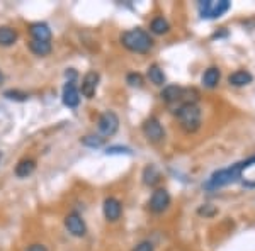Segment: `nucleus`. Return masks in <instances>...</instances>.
<instances>
[{
	"instance_id": "cd10ccee",
	"label": "nucleus",
	"mask_w": 255,
	"mask_h": 251,
	"mask_svg": "<svg viewBox=\"0 0 255 251\" xmlns=\"http://www.w3.org/2000/svg\"><path fill=\"white\" fill-rule=\"evenodd\" d=\"M65 77H67V82H75L77 80V72L73 68H70V70H67V72H65Z\"/></svg>"
},
{
	"instance_id": "6e6552de",
	"label": "nucleus",
	"mask_w": 255,
	"mask_h": 251,
	"mask_svg": "<svg viewBox=\"0 0 255 251\" xmlns=\"http://www.w3.org/2000/svg\"><path fill=\"white\" fill-rule=\"evenodd\" d=\"M65 228H67V231L75 238H84L85 234H87V226H85L84 219L75 212L68 214V216L65 217Z\"/></svg>"
},
{
	"instance_id": "2eb2a0df",
	"label": "nucleus",
	"mask_w": 255,
	"mask_h": 251,
	"mask_svg": "<svg viewBox=\"0 0 255 251\" xmlns=\"http://www.w3.org/2000/svg\"><path fill=\"white\" fill-rule=\"evenodd\" d=\"M220 78H221L220 68L209 67L206 72H204V75H203V78H201V82H203V85L206 88H215L216 85L220 84Z\"/></svg>"
},
{
	"instance_id": "9d476101",
	"label": "nucleus",
	"mask_w": 255,
	"mask_h": 251,
	"mask_svg": "<svg viewBox=\"0 0 255 251\" xmlns=\"http://www.w3.org/2000/svg\"><path fill=\"white\" fill-rule=\"evenodd\" d=\"M61 102L67 105L68 109H75L80 104V90L77 87L75 82H67L63 87V93H61Z\"/></svg>"
},
{
	"instance_id": "ddd939ff",
	"label": "nucleus",
	"mask_w": 255,
	"mask_h": 251,
	"mask_svg": "<svg viewBox=\"0 0 255 251\" xmlns=\"http://www.w3.org/2000/svg\"><path fill=\"white\" fill-rule=\"evenodd\" d=\"M36 170V162L32 158H24L20 160V162L15 165V170L14 173L15 176H19V178H27L29 175L34 173Z\"/></svg>"
},
{
	"instance_id": "39448f33",
	"label": "nucleus",
	"mask_w": 255,
	"mask_h": 251,
	"mask_svg": "<svg viewBox=\"0 0 255 251\" xmlns=\"http://www.w3.org/2000/svg\"><path fill=\"white\" fill-rule=\"evenodd\" d=\"M97 129L102 138H111L116 134L119 129V117L116 116V112H113V110L102 112L97 121Z\"/></svg>"
},
{
	"instance_id": "b1692460",
	"label": "nucleus",
	"mask_w": 255,
	"mask_h": 251,
	"mask_svg": "<svg viewBox=\"0 0 255 251\" xmlns=\"http://www.w3.org/2000/svg\"><path fill=\"white\" fill-rule=\"evenodd\" d=\"M126 82L131 85V87H141L143 85V77L139 73H128Z\"/></svg>"
},
{
	"instance_id": "dca6fc26",
	"label": "nucleus",
	"mask_w": 255,
	"mask_h": 251,
	"mask_svg": "<svg viewBox=\"0 0 255 251\" xmlns=\"http://www.w3.org/2000/svg\"><path fill=\"white\" fill-rule=\"evenodd\" d=\"M254 77L250 75L249 72H245V70H238V72L232 73V75L228 77V82L230 85H233V87H245V85L252 84Z\"/></svg>"
},
{
	"instance_id": "aec40b11",
	"label": "nucleus",
	"mask_w": 255,
	"mask_h": 251,
	"mask_svg": "<svg viewBox=\"0 0 255 251\" xmlns=\"http://www.w3.org/2000/svg\"><path fill=\"white\" fill-rule=\"evenodd\" d=\"M148 78H150V82L153 85H157V87H162L163 84H165V73H163V70L158 67V65H151L150 68H148Z\"/></svg>"
},
{
	"instance_id": "20e7f679",
	"label": "nucleus",
	"mask_w": 255,
	"mask_h": 251,
	"mask_svg": "<svg viewBox=\"0 0 255 251\" xmlns=\"http://www.w3.org/2000/svg\"><path fill=\"white\" fill-rule=\"evenodd\" d=\"M232 2L230 0H203L197 3V9L203 19H218L230 10Z\"/></svg>"
},
{
	"instance_id": "c85d7f7f",
	"label": "nucleus",
	"mask_w": 255,
	"mask_h": 251,
	"mask_svg": "<svg viewBox=\"0 0 255 251\" xmlns=\"http://www.w3.org/2000/svg\"><path fill=\"white\" fill-rule=\"evenodd\" d=\"M26 251H48V248L44 245H39V243H36V245H31Z\"/></svg>"
},
{
	"instance_id": "a211bd4d",
	"label": "nucleus",
	"mask_w": 255,
	"mask_h": 251,
	"mask_svg": "<svg viewBox=\"0 0 255 251\" xmlns=\"http://www.w3.org/2000/svg\"><path fill=\"white\" fill-rule=\"evenodd\" d=\"M17 41V31L10 26H0V46L7 48Z\"/></svg>"
},
{
	"instance_id": "6ab92c4d",
	"label": "nucleus",
	"mask_w": 255,
	"mask_h": 251,
	"mask_svg": "<svg viewBox=\"0 0 255 251\" xmlns=\"http://www.w3.org/2000/svg\"><path fill=\"white\" fill-rule=\"evenodd\" d=\"M29 49H31V53L32 55H36V56H48L49 53H51V43H43V41H29Z\"/></svg>"
},
{
	"instance_id": "7ed1b4c3",
	"label": "nucleus",
	"mask_w": 255,
	"mask_h": 251,
	"mask_svg": "<svg viewBox=\"0 0 255 251\" xmlns=\"http://www.w3.org/2000/svg\"><path fill=\"white\" fill-rule=\"evenodd\" d=\"M175 116L179 119L180 127H182L186 133H196L201 127V109L194 102H184V104L175 110Z\"/></svg>"
},
{
	"instance_id": "423d86ee",
	"label": "nucleus",
	"mask_w": 255,
	"mask_h": 251,
	"mask_svg": "<svg viewBox=\"0 0 255 251\" xmlns=\"http://www.w3.org/2000/svg\"><path fill=\"white\" fill-rule=\"evenodd\" d=\"M141 131L145 134V138L150 143H162L163 138H165V131H163V126L160 124V121L157 117H148L141 126Z\"/></svg>"
},
{
	"instance_id": "f257e3e1",
	"label": "nucleus",
	"mask_w": 255,
	"mask_h": 251,
	"mask_svg": "<svg viewBox=\"0 0 255 251\" xmlns=\"http://www.w3.org/2000/svg\"><path fill=\"white\" fill-rule=\"evenodd\" d=\"M254 163H255V156H252V158H247V160H244V162H238V163L232 165V167H228V168H223V170H218L209 176V180L206 182L204 187L209 188V190H215V188H221V187H225V185L235 183L242 178L244 170L250 168Z\"/></svg>"
},
{
	"instance_id": "f03ea898",
	"label": "nucleus",
	"mask_w": 255,
	"mask_h": 251,
	"mask_svg": "<svg viewBox=\"0 0 255 251\" xmlns=\"http://www.w3.org/2000/svg\"><path fill=\"white\" fill-rule=\"evenodd\" d=\"M119 41H121V44L128 51L139 53V55H145V53H148L153 48V39H151V36L148 34L145 29H139V27L123 32Z\"/></svg>"
},
{
	"instance_id": "4be33fe9",
	"label": "nucleus",
	"mask_w": 255,
	"mask_h": 251,
	"mask_svg": "<svg viewBox=\"0 0 255 251\" xmlns=\"http://www.w3.org/2000/svg\"><path fill=\"white\" fill-rule=\"evenodd\" d=\"M80 143L84 146H87V148H101L102 145H104V138L96 136V134H87V136H84V138L80 139Z\"/></svg>"
},
{
	"instance_id": "f8f14e48",
	"label": "nucleus",
	"mask_w": 255,
	"mask_h": 251,
	"mask_svg": "<svg viewBox=\"0 0 255 251\" xmlns=\"http://www.w3.org/2000/svg\"><path fill=\"white\" fill-rule=\"evenodd\" d=\"M29 34L32 41H43V43H49V41H51V29H49V26L44 22L31 24Z\"/></svg>"
},
{
	"instance_id": "412c9836",
	"label": "nucleus",
	"mask_w": 255,
	"mask_h": 251,
	"mask_svg": "<svg viewBox=\"0 0 255 251\" xmlns=\"http://www.w3.org/2000/svg\"><path fill=\"white\" fill-rule=\"evenodd\" d=\"M150 31L153 32V34H165V32L170 31V24L163 17H155L150 22Z\"/></svg>"
},
{
	"instance_id": "9b49d317",
	"label": "nucleus",
	"mask_w": 255,
	"mask_h": 251,
	"mask_svg": "<svg viewBox=\"0 0 255 251\" xmlns=\"http://www.w3.org/2000/svg\"><path fill=\"white\" fill-rule=\"evenodd\" d=\"M102 211H104V217L109 222H116L123 214V205L116 197H108L102 205Z\"/></svg>"
},
{
	"instance_id": "a878e982",
	"label": "nucleus",
	"mask_w": 255,
	"mask_h": 251,
	"mask_svg": "<svg viewBox=\"0 0 255 251\" xmlns=\"http://www.w3.org/2000/svg\"><path fill=\"white\" fill-rule=\"evenodd\" d=\"M197 214H199V216H204V217H211L216 214V207H213V205H209V204L201 205V207L197 209Z\"/></svg>"
},
{
	"instance_id": "0eeeda50",
	"label": "nucleus",
	"mask_w": 255,
	"mask_h": 251,
	"mask_svg": "<svg viewBox=\"0 0 255 251\" xmlns=\"http://www.w3.org/2000/svg\"><path fill=\"white\" fill-rule=\"evenodd\" d=\"M170 205V193H168L165 188H157L153 193H151V199L148 202V207H150L151 212L160 214Z\"/></svg>"
},
{
	"instance_id": "f3484780",
	"label": "nucleus",
	"mask_w": 255,
	"mask_h": 251,
	"mask_svg": "<svg viewBox=\"0 0 255 251\" xmlns=\"http://www.w3.org/2000/svg\"><path fill=\"white\" fill-rule=\"evenodd\" d=\"M160 178H162V175H160L158 168L155 165H146L143 170V183L148 187H155L160 182Z\"/></svg>"
},
{
	"instance_id": "4468645a",
	"label": "nucleus",
	"mask_w": 255,
	"mask_h": 251,
	"mask_svg": "<svg viewBox=\"0 0 255 251\" xmlns=\"http://www.w3.org/2000/svg\"><path fill=\"white\" fill-rule=\"evenodd\" d=\"M184 90L179 87V85H167L163 87V90L160 92V98H162L165 104H172V102H177L182 98Z\"/></svg>"
},
{
	"instance_id": "1a4fd4ad",
	"label": "nucleus",
	"mask_w": 255,
	"mask_h": 251,
	"mask_svg": "<svg viewBox=\"0 0 255 251\" xmlns=\"http://www.w3.org/2000/svg\"><path fill=\"white\" fill-rule=\"evenodd\" d=\"M99 73L90 70L82 78V85H80V95H84L85 98H94L97 92V85H99Z\"/></svg>"
},
{
	"instance_id": "7c9ffc66",
	"label": "nucleus",
	"mask_w": 255,
	"mask_h": 251,
	"mask_svg": "<svg viewBox=\"0 0 255 251\" xmlns=\"http://www.w3.org/2000/svg\"><path fill=\"white\" fill-rule=\"evenodd\" d=\"M0 158H2V155H0Z\"/></svg>"
},
{
	"instance_id": "393cba45",
	"label": "nucleus",
	"mask_w": 255,
	"mask_h": 251,
	"mask_svg": "<svg viewBox=\"0 0 255 251\" xmlns=\"http://www.w3.org/2000/svg\"><path fill=\"white\" fill-rule=\"evenodd\" d=\"M133 151L126 146H111L106 150V155H131Z\"/></svg>"
},
{
	"instance_id": "c756f323",
	"label": "nucleus",
	"mask_w": 255,
	"mask_h": 251,
	"mask_svg": "<svg viewBox=\"0 0 255 251\" xmlns=\"http://www.w3.org/2000/svg\"><path fill=\"white\" fill-rule=\"evenodd\" d=\"M3 84V73H2V70H0V85Z\"/></svg>"
},
{
	"instance_id": "5701e85b",
	"label": "nucleus",
	"mask_w": 255,
	"mask_h": 251,
	"mask_svg": "<svg viewBox=\"0 0 255 251\" xmlns=\"http://www.w3.org/2000/svg\"><path fill=\"white\" fill-rule=\"evenodd\" d=\"M3 97L7 100H14V102H26L29 95L26 92H20V90H5L3 92Z\"/></svg>"
},
{
	"instance_id": "bb28decb",
	"label": "nucleus",
	"mask_w": 255,
	"mask_h": 251,
	"mask_svg": "<svg viewBox=\"0 0 255 251\" xmlns=\"http://www.w3.org/2000/svg\"><path fill=\"white\" fill-rule=\"evenodd\" d=\"M153 245H151L150 241H141V243H138L136 246H134V250L133 251H153Z\"/></svg>"
}]
</instances>
